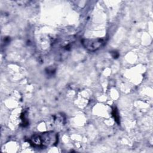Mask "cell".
Masks as SVG:
<instances>
[{
    "label": "cell",
    "mask_w": 153,
    "mask_h": 153,
    "mask_svg": "<svg viewBox=\"0 0 153 153\" xmlns=\"http://www.w3.org/2000/svg\"><path fill=\"white\" fill-rule=\"evenodd\" d=\"M57 140V134L53 132H45L41 134H36L33 135L30 139V142L31 144L39 148H43L52 145L56 143Z\"/></svg>",
    "instance_id": "obj_1"
},
{
    "label": "cell",
    "mask_w": 153,
    "mask_h": 153,
    "mask_svg": "<svg viewBox=\"0 0 153 153\" xmlns=\"http://www.w3.org/2000/svg\"><path fill=\"white\" fill-rule=\"evenodd\" d=\"M81 42L84 47L90 51H96L105 44L104 39L101 38L83 39Z\"/></svg>",
    "instance_id": "obj_2"
}]
</instances>
